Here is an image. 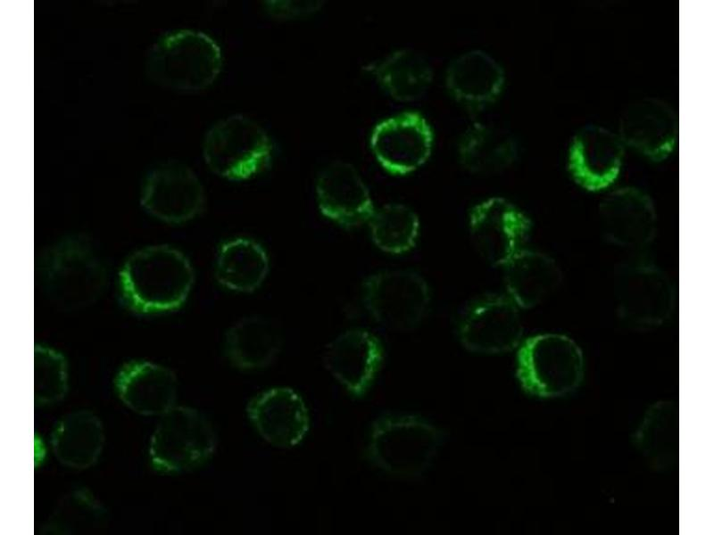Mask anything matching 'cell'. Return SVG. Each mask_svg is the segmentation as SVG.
Returning a JSON list of instances; mask_svg holds the SVG:
<instances>
[{
  "instance_id": "d4e9b609",
  "label": "cell",
  "mask_w": 714,
  "mask_h": 535,
  "mask_svg": "<svg viewBox=\"0 0 714 535\" xmlns=\"http://www.w3.org/2000/svg\"><path fill=\"white\" fill-rule=\"evenodd\" d=\"M269 258L257 242L238 237L222 243L215 261V277L223 287L238 292L256 290L267 276Z\"/></svg>"
},
{
  "instance_id": "f546056e",
  "label": "cell",
  "mask_w": 714,
  "mask_h": 535,
  "mask_svg": "<svg viewBox=\"0 0 714 535\" xmlns=\"http://www.w3.org/2000/svg\"><path fill=\"white\" fill-rule=\"evenodd\" d=\"M105 508L87 490L63 497L50 515L44 531L54 534L92 531L106 523Z\"/></svg>"
},
{
  "instance_id": "6da1fadb",
  "label": "cell",
  "mask_w": 714,
  "mask_h": 535,
  "mask_svg": "<svg viewBox=\"0 0 714 535\" xmlns=\"http://www.w3.org/2000/svg\"><path fill=\"white\" fill-rule=\"evenodd\" d=\"M194 270L178 250L161 244L137 250L119 275L122 300L132 310L159 313L179 308L194 284Z\"/></svg>"
},
{
  "instance_id": "7402d4cb",
  "label": "cell",
  "mask_w": 714,
  "mask_h": 535,
  "mask_svg": "<svg viewBox=\"0 0 714 535\" xmlns=\"http://www.w3.org/2000/svg\"><path fill=\"white\" fill-rule=\"evenodd\" d=\"M282 333L271 319L251 315L235 322L226 332L224 352L229 363L241 371L269 366L282 347Z\"/></svg>"
},
{
  "instance_id": "ac0fdd59",
  "label": "cell",
  "mask_w": 714,
  "mask_h": 535,
  "mask_svg": "<svg viewBox=\"0 0 714 535\" xmlns=\"http://www.w3.org/2000/svg\"><path fill=\"white\" fill-rule=\"evenodd\" d=\"M383 358L378 338L363 329L347 330L325 348L323 364L353 396L361 397L370 387Z\"/></svg>"
},
{
  "instance_id": "7a4b0ae2",
  "label": "cell",
  "mask_w": 714,
  "mask_h": 535,
  "mask_svg": "<svg viewBox=\"0 0 714 535\" xmlns=\"http://www.w3.org/2000/svg\"><path fill=\"white\" fill-rule=\"evenodd\" d=\"M37 275L47 300L67 310L94 303L108 282L104 261L92 244L79 236L66 237L48 248L39 261Z\"/></svg>"
},
{
  "instance_id": "d6986e66",
  "label": "cell",
  "mask_w": 714,
  "mask_h": 535,
  "mask_svg": "<svg viewBox=\"0 0 714 535\" xmlns=\"http://www.w3.org/2000/svg\"><path fill=\"white\" fill-rule=\"evenodd\" d=\"M316 195L320 212L345 227L369 221L375 212L367 186L350 163L336 160L318 175Z\"/></svg>"
},
{
  "instance_id": "3957f363",
  "label": "cell",
  "mask_w": 714,
  "mask_h": 535,
  "mask_svg": "<svg viewBox=\"0 0 714 535\" xmlns=\"http://www.w3.org/2000/svg\"><path fill=\"white\" fill-rule=\"evenodd\" d=\"M443 440V432L419 416H385L371 427L367 455L385 473L417 477L429 467Z\"/></svg>"
},
{
  "instance_id": "cb8c5ba5",
  "label": "cell",
  "mask_w": 714,
  "mask_h": 535,
  "mask_svg": "<svg viewBox=\"0 0 714 535\" xmlns=\"http://www.w3.org/2000/svg\"><path fill=\"white\" fill-rule=\"evenodd\" d=\"M505 284L517 306L530 309L546 300L559 287L561 272L550 256L519 250L505 265Z\"/></svg>"
},
{
  "instance_id": "f1b7e54d",
  "label": "cell",
  "mask_w": 714,
  "mask_h": 535,
  "mask_svg": "<svg viewBox=\"0 0 714 535\" xmlns=\"http://www.w3.org/2000/svg\"><path fill=\"white\" fill-rule=\"evenodd\" d=\"M372 241L383 251L401 254L415 244L419 222L416 213L403 204H387L369 219Z\"/></svg>"
},
{
  "instance_id": "484cf974",
  "label": "cell",
  "mask_w": 714,
  "mask_h": 535,
  "mask_svg": "<svg viewBox=\"0 0 714 535\" xmlns=\"http://www.w3.org/2000/svg\"><path fill=\"white\" fill-rule=\"evenodd\" d=\"M394 99L411 102L428 89L433 71L428 62L412 49L394 52L383 61L365 68Z\"/></svg>"
},
{
  "instance_id": "52a82bcc",
  "label": "cell",
  "mask_w": 714,
  "mask_h": 535,
  "mask_svg": "<svg viewBox=\"0 0 714 535\" xmlns=\"http://www.w3.org/2000/svg\"><path fill=\"white\" fill-rule=\"evenodd\" d=\"M272 148L270 136L257 122L244 115H233L210 128L203 154L215 174L244 180L268 166Z\"/></svg>"
},
{
  "instance_id": "9c48e42d",
  "label": "cell",
  "mask_w": 714,
  "mask_h": 535,
  "mask_svg": "<svg viewBox=\"0 0 714 535\" xmlns=\"http://www.w3.org/2000/svg\"><path fill=\"white\" fill-rule=\"evenodd\" d=\"M615 303L619 317L636 330L656 328L670 317L675 303L669 277L647 263L625 266L615 282Z\"/></svg>"
},
{
  "instance_id": "5b68a950",
  "label": "cell",
  "mask_w": 714,
  "mask_h": 535,
  "mask_svg": "<svg viewBox=\"0 0 714 535\" xmlns=\"http://www.w3.org/2000/svg\"><path fill=\"white\" fill-rule=\"evenodd\" d=\"M584 376V358L578 345L558 333L527 338L517 356V377L527 393L556 398L575 391Z\"/></svg>"
},
{
  "instance_id": "83f0119b",
  "label": "cell",
  "mask_w": 714,
  "mask_h": 535,
  "mask_svg": "<svg viewBox=\"0 0 714 535\" xmlns=\"http://www.w3.org/2000/svg\"><path fill=\"white\" fill-rule=\"evenodd\" d=\"M638 449L656 466H671L677 457L678 412L671 402H660L646 413L635 434Z\"/></svg>"
},
{
  "instance_id": "5bb4252c",
  "label": "cell",
  "mask_w": 714,
  "mask_h": 535,
  "mask_svg": "<svg viewBox=\"0 0 714 535\" xmlns=\"http://www.w3.org/2000/svg\"><path fill=\"white\" fill-rule=\"evenodd\" d=\"M518 306L511 299L491 295L476 302L465 314L460 340L469 350L498 354L516 348L523 327Z\"/></svg>"
},
{
  "instance_id": "e0dca14e",
  "label": "cell",
  "mask_w": 714,
  "mask_h": 535,
  "mask_svg": "<svg viewBox=\"0 0 714 535\" xmlns=\"http://www.w3.org/2000/svg\"><path fill=\"white\" fill-rule=\"evenodd\" d=\"M624 144L619 135L597 125L581 128L569 151V169L575 181L589 191L608 187L619 176Z\"/></svg>"
},
{
  "instance_id": "4316f807",
  "label": "cell",
  "mask_w": 714,
  "mask_h": 535,
  "mask_svg": "<svg viewBox=\"0 0 714 535\" xmlns=\"http://www.w3.org/2000/svg\"><path fill=\"white\" fill-rule=\"evenodd\" d=\"M517 155V144L505 129L485 123H475L463 135L459 157L468 170L489 174L510 166Z\"/></svg>"
},
{
  "instance_id": "4fadbf2b",
  "label": "cell",
  "mask_w": 714,
  "mask_h": 535,
  "mask_svg": "<svg viewBox=\"0 0 714 535\" xmlns=\"http://www.w3.org/2000/svg\"><path fill=\"white\" fill-rule=\"evenodd\" d=\"M245 413L257 433L269 444L290 449L301 443L310 429V416L301 395L287 386L257 393Z\"/></svg>"
},
{
  "instance_id": "ffe728a7",
  "label": "cell",
  "mask_w": 714,
  "mask_h": 535,
  "mask_svg": "<svg viewBox=\"0 0 714 535\" xmlns=\"http://www.w3.org/2000/svg\"><path fill=\"white\" fill-rule=\"evenodd\" d=\"M120 400L142 416H162L175 406L178 380L173 371L148 361L125 364L115 377Z\"/></svg>"
},
{
  "instance_id": "ba28073f",
  "label": "cell",
  "mask_w": 714,
  "mask_h": 535,
  "mask_svg": "<svg viewBox=\"0 0 714 535\" xmlns=\"http://www.w3.org/2000/svg\"><path fill=\"white\" fill-rule=\"evenodd\" d=\"M365 307L380 325L395 331L414 328L428 309L429 288L417 273L388 270L368 276L362 284Z\"/></svg>"
},
{
  "instance_id": "1f68e13d",
  "label": "cell",
  "mask_w": 714,
  "mask_h": 535,
  "mask_svg": "<svg viewBox=\"0 0 714 535\" xmlns=\"http://www.w3.org/2000/svg\"><path fill=\"white\" fill-rule=\"evenodd\" d=\"M324 4L322 1H265L264 9L269 15L278 20H293L318 12Z\"/></svg>"
},
{
  "instance_id": "9a60e30c",
  "label": "cell",
  "mask_w": 714,
  "mask_h": 535,
  "mask_svg": "<svg viewBox=\"0 0 714 535\" xmlns=\"http://www.w3.org/2000/svg\"><path fill=\"white\" fill-rule=\"evenodd\" d=\"M678 121L663 100L644 97L631 103L619 119V136L624 144L655 161L666 159L677 137Z\"/></svg>"
},
{
  "instance_id": "30bf717a",
  "label": "cell",
  "mask_w": 714,
  "mask_h": 535,
  "mask_svg": "<svg viewBox=\"0 0 714 535\" xmlns=\"http://www.w3.org/2000/svg\"><path fill=\"white\" fill-rule=\"evenodd\" d=\"M140 202L155 218L180 224L191 220L203 210L205 194L200 180L188 167L167 162L146 175L141 187Z\"/></svg>"
},
{
  "instance_id": "8992f818",
  "label": "cell",
  "mask_w": 714,
  "mask_h": 535,
  "mask_svg": "<svg viewBox=\"0 0 714 535\" xmlns=\"http://www.w3.org/2000/svg\"><path fill=\"white\" fill-rule=\"evenodd\" d=\"M217 444L215 430L202 412L175 405L161 416L151 438L149 454L154 469L181 473L206 463Z\"/></svg>"
},
{
  "instance_id": "277c9868",
  "label": "cell",
  "mask_w": 714,
  "mask_h": 535,
  "mask_svg": "<svg viewBox=\"0 0 714 535\" xmlns=\"http://www.w3.org/2000/svg\"><path fill=\"white\" fill-rule=\"evenodd\" d=\"M222 66L219 45L208 35L181 29L162 36L150 51L146 71L156 84L181 92L209 86Z\"/></svg>"
},
{
  "instance_id": "603a6c76",
  "label": "cell",
  "mask_w": 714,
  "mask_h": 535,
  "mask_svg": "<svg viewBox=\"0 0 714 535\" xmlns=\"http://www.w3.org/2000/svg\"><path fill=\"white\" fill-rule=\"evenodd\" d=\"M103 424L91 411L77 410L63 416L54 425L51 445L57 460L73 469H87L102 453Z\"/></svg>"
},
{
  "instance_id": "7c38bea8",
  "label": "cell",
  "mask_w": 714,
  "mask_h": 535,
  "mask_svg": "<svg viewBox=\"0 0 714 535\" xmlns=\"http://www.w3.org/2000/svg\"><path fill=\"white\" fill-rule=\"evenodd\" d=\"M432 144V129L418 112H404L382 120L370 136V147L378 161L395 175L408 174L425 163Z\"/></svg>"
},
{
  "instance_id": "8fae6325",
  "label": "cell",
  "mask_w": 714,
  "mask_h": 535,
  "mask_svg": "<svg viewBox=\"0 0 714 535\" xmlns=\"http://www.w3.org/2000/svg\"><path fill=\"white\" fill-rule=\"evenodd\" d=\"M530 227L529 218L501 197L487 199L470 212L472 241L479 254L493 266H505L521 250Z\"/></svg>"
},
{
  "instance_id": "4dcf8cb0",
  "label": "cell",
  "mask_w": 714,
  "mask_h": 535,
  "mask_svg": "<svg viewBox=\"0 0 714 535\" xmlns=\"http://www.w3.org/2000/svg\"><path fill=\"white\" fill-rule=\"evenodd\" d=\"M68 366L64 356L47 346L34 349V401L45 406L63 399L68 390Z\"/></svg>"
},
{
  "instance_id": "2e32d148",
  "label": "cell",
  "mask_w": 714,
  "mask_h": 535,
  "mask_svg": "<svg viewBox=\"0 0 714 535\" xmlns=\"http://www.w3.org/2000/svg\"><path fill=\"white\" fill-rule=\"evenodd\" d=\"M599 222L609 242L622 248L638 249L652 241L657 216L647 193L635 187H623L602 201Z\"/></svg>"
},
{
  "instance_id": "44dd1931",
  "label": "cell",
  "mask_w": 714,
  "mask_h": 535,
  "mask_svg": "<svg viewBox=\"0 0 714 535\" xmlns=\"http://www.w3.org/2000/svg\"><path fill=\"white\" fill-rule=\"evenodd\" d=\"M505 81L502 66L486 52L472 50L461 54L449 65L445 84L461 104L483 108L496 100Z\"/></svg>"
}]
</instances>
